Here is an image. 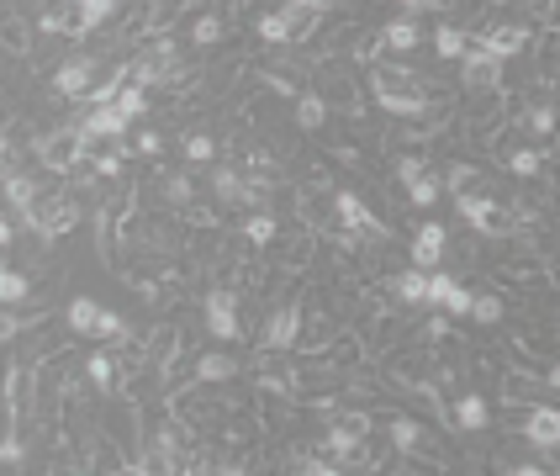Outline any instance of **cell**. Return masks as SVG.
<instances>
[{"label": "cell", "instance_id": "1f68e13d", "mask_svg": "<svg viewBox=\"0 0 560 476\" xmlns=\"http://www.w3.org/2000/svg\"><path fill=\"white\" fill-rule=\"evenodd\" d=\"M471 318H476V323H487V328H497L502 318H508V302H502L497 291H476V307H471Z\"/></svg>", "mask_w": 560, "mask_h": 476}, {"label": "cell", "instance_id": "3957f363", "mask_svg": "<svg viewBox=\"0 0 560 476\" xmlns=\"http://www.w3.org/2000/svg\"><path fill=\"white\" fill-rule=\"evenodd\" d=\"M455 207H460L465 223H471L476 233H487V238H508V233H518V217L502 207L497 196H487V191H460Z\"/></svg>", "mask_w": 560, "mask_h": 476}, {"label": "cell", "instance_id": "8992f818", "mask_svg": "<svg viewBox=\"0 0 560 476\" xmlns=\"http://www.w3.org/2000/svg\"><path fill=\"white\" fill-rule=\"evenodd\" d=\"M460 85L471 90V96H497L502 90V59H492L487 48H471L460 59Z\"/></svg>", "mask_w": 560, "mask_h": 476}, {"label": "cell", "instance_id": "c3c4849f", "mask_svg": "<svg viewBox=\"0 0 560 476\" xmlns=\"http://www.w3.org/2000/svg\"><path fill=\"white\" fill-rule=\"evenodd\" d=\"M407 11H428V6H450V0H402Z\"/></svg>", "mask_w": 560, "mask_h": 476}, {"label": "cell", "instance_id": "681fc988", "mask_svg": "<svg viewBox=\"0 0 560 476\" xmlns=\"http://www.w3.org/2000/svg\"><path fill=\"white\" fill-rule=\"evenodd\" d=\"M545 387H560V360H555L550 371H545Z\"/></svg>", "mask_w": 560, "mask_h": 476}, {"label": "cell", "instance_id": "ab89813d", "mask_svg": "<svg viewBox=\"0 0 560 476\" xmlns=\"http://www.w3.org/2000/svg\"><path fill=\"white\" fill-rule=\"evenodd\" d=\"M455 286H460V281L450 276V270H428V307H439V302L450 297Z\"/></svg>", "mask_w": 560, "mask_h": 476}, {"label": "cell", "instance_id": "f907efd6", "mask_svg": "<svg viewBox=\"0 0 560 476\" xmlns=\"http://www.w3.org/2000/svg\"><path fill=\"white\" fill-rule=\"evenodd\" d=\"M555 27H560V22H555Z\"/></svg>", "mask_w": 560, "mask_h": 476}, {"label": "cell", "instance_id": "e575fe53", "mask_svg": "<svg viewBox=\"0 0 560 476\" xmlns=\"http://www.w3.org/2000/svg\"><path fill=\"white\" fill-rule=\"evenodd\" d=\"M222 32H228V22H222V16H201V22L191 27V48H217Z\"/></svg>", "mask_w": 560, "mask_h": 476}, {"label": "cell", "instance_id": "f546056e", "mask_svg": "<svg viewBox=\"0 0 560 476\" xmlns=\"http://www.w3.org/2000/svg\"><path fill=\"white\" fill-rule=\"evenodd\" d=\"M0 302L6 307H22V302H32V281L22 276V270H0Z\"/></svg>", "mask_w": 560, "mask_h": 476}, {"label": "cell", "instance_id": "d6986e66", "mask_svg": "<svg viewBox=\"0 0 560 476\" xmlns=\"http://www.w3.org/2000/svg\"><path fill=\"white\" fill-rule=\"evenodd\" d=\"M391 450H397V455H418V450H428V434H423L418 418H407V413L391 418Z\"/></svg>", "mask_w": 560, "mask_h": 476}, {"label": "cell", "instance_id": "8d00e7d4", "mask_svg": "<svg viewBox=\"0 0 560 476\" xmlns=\"http://www.w3.org/2000/svg\"><path fill=\"white\" fill-rule=\"evenodd\" d=\"M0 466H6V471H22L27 466V439L22 434H6V445H0Z\"/></svg>", "mask_w": 560, "mask_h": 476}, {"label": "cell", "instance_id": "ba28073f", "mask_svg": "<svg viewBox=\"0 0 560 476\" xmlns=\"http://www.w3.org/2000/svg\"><path fill=\"white\" fill-rule=\"evenodd\" d=\"M53 90H59L64 101H90V90H96V59H85V53H74L53 69Z\"/></svg>", "mask_w": 560, "mask_h": 476}, {"label": "cell", "instance_id": "44dd1931", "mask_svg": "<svg viewBox=\"0 0 560 476\" xmlns=\"http://www.w3.org/2000/svg\"><path fill=\"white\" fill-rule=\"evenodd\" d=\"M518 127H524V133H534V138H555L560 133V112L550 101H534L529 112H518Z\"/></svg>", "mask_w": 560, "mask_h": 476}, {"label": "cell", "instance_id": "603a6c76", "mask_svg": "<svg viewBox=\"0 0 560 476\" xmlns=\"http://www.w3.org/2000/svg\"><path fill=\"white\" fill-rule=\"evenodd\" d=\"M254 32H259V43L265 48H286L291 43V22H286V11H265L254 22Z\"/></svg>", "mask_w": 560, "mask_h": 476}, {"label": "cell", "instance_id": "836d02e7", "mask_svg": "<svg viewBox=\"0 0 560 476\" xmlns=\"http://www.w3.org/2000/svg\"><path fill=\"white\" fill-rule=\"evenodd\" d=\"M508 170L518 180H534L539 170H545V154H539V149H508Z\"/></svg>", "mask_w": 560, "mask_h": 476}, {"label": "cell", "instance_id": "e0dca14e", "mask_svg": "<svg viewBox=\"0 0 560 476\" xmlns=\"http://www.w3.org/2000/svg\"><path fill=\"white\" fill-rule=\"evenodd\" d=\"M450 413H455V429H471V434H481V429L492 424V408H487V397H476V392H460Z\"/></svg>", "mask_w": 560, "mask_h": 476}, {"label": "cell", "instance_id": "7c38bea8", "mask_svg": "<svg viewBox=\"0 0 560 476\" xmlns=\"http://www.w3.org/2000/svg\"><path fill=\"white\" fill-rule=\"evenodd\" d=\"M127 127H133V117H127L122 106H90V112L80 117V133L90 143H117Z\"/></svg>", "mask_w": 560, "mask_h": 476}, {"label": "cell", "instance_id": "8fae6325", "mask_svg": "<svg viewBox=\"0 0 560 476\" xmlns=\"http://www.w3.org/2000/svg\"><path fill=\"white\" fill-rule=\"evenodd\" d=\"M529 43H534V32L529 27H518V22H502V27H492V32H481L476 38V48H487L492 59H518V53H529Z\"/></svg>", "mask_w": 560, "mask_h": 476}, {"label": "cell", "instance_id": "5b68a950", "mask_svg": "<svg viewBox=\"0 0 560 476\" xmlns=\"http://www.w3.org/2000/svg\"><path fill=\"white\" fill-rule=\"evenodd\" d=\"M365 434H370V418L365 413H344V418H333L328 434H323V450L333 455V461H360V445H365Z\"/></svg>", "mask_w": 560, "mask_h": 476}, {"label": "cell", "instance_id": "bcb514c9", "mask_svg": "<svg viewBox=\"0 0 560 476\" xmlns=\"http://www.w3.org/2000/svg\"><path fill=\"white\" fill-rule=\"evenodd\" d=\"M6 48H11V53H27V48H32V43H27V27H22V22H11V27H6Z\"/></svg>", "mask_w": 560, "mask_h": 476}, {"label": "cell", "instance_id": "b9f144b4", "mask_svg": "<svg viewBox=\"0 0 560 476\" xmlns=\"http://www.w3.org/2000/svg\"><path fill=\"white\" fill-rule=\"evenodd\" d=\"M391 175H397V180H402V186H413V180H418V175H428V164H423L418 154H402L397 164H391Z\"/></svg>", "mask_w": 560, "mask_h": 476}, {"label": "cell", "instance_id": "ac0fdd59", "mask_svg": "<svg viewBox=\"0 0 560 476\" xmlns=\"http://www.w3.org/2000/svg\"><path fill=\"white\" fill-rule=\"evenodd\" d=\"M386 53H413L418 43H423V32H418V22L413 16H397V22H386L381 27V38H376Z\"/></svg>", "mask_w": 560, "mask_h": 476}, {"label": "cell", "instance_id": "4dcf8cb0", "mask_svg": "<svg viewBox=\"0 0 560 476\" xmlns=\"http://www.w3.org/2000/svg\"><path fill=\"white\" fill-rule=\"evenodd\" d=\"M244 238L254 249H270L275 244V212H249L244 217Z\"/></svg>", "mask_w": 560, "mask_h": 476}, {"label": "cell", "instance_id": "cb8c5ba5", "mask_svg": "<svg viewBox=\"0 0 560 476\" xmlns=\"http://www.w3.org/2000/svg\"><path fill=\"white\" fill-rule=\"evenodd\" d=\"M280 11H286V22H291V43H307L312 32H317V16H323V11L302 6V0H286Z\"/></svg>", "mask_w": 560, "mask_h": 476}, {"label": "cell", "instance_id": "4316f807", "mask_svg": "<svg viewBox=\"0 0 560 476\" xmlns=\"http://www.w3.org/2000/svg\"><path fill=\"white\" fill-rule=\"evenodd\" d=\"M85 381H90V392L106 397L111 387H117V365H111V355H90L85 360Z\"/></svg>", "mask_w": 560, "mask_h": 476}, {"label": "cell", "instance_id": "7dc6e473", "mask_svg": "<svg viewBox=\"0 0 560 476\" xmlns=\"http://www.w3.org/2000/svg\"><path fill=\"white\" fill-rule=\"evenodd\" d=\"M508 471H518V476H545L550 466H545V461H518V466H508Z\"/></svg>", "mask_w": 560, "mask_h": 476}, {"label": "cell", "instance_id": "4fadbf2b", "mask_svg": "<svg viewBox=\"0 0 560 476\" xmlns=\"http://www.w3.org/2000/svg\"><path fill=\"white\" fill-rule=\"evenodd\" d=\"M518 434H524L534 450H560V408H529Z\"/></svg>", "mask_w": 560, "mask_h": 476}, {"label": "cell", "instance_id": "277c9868", "mask_svg": "<svg viewBox=\"0 0 560 476\" xmlns=\"http://www.w3.org/2000/svg\"><path fill=\"white\" fill-rule=\"evenodd\" d=\"M133 85H180V53L170 38H148L143 53L133 59Z\"/></svg>", "mask_w": 560, "mask_h": 476}, {"label": "cell", "instance_id": "484cf974", "mask_svg": "<svg viewBox=\"0 0 560 476\" xmlns=\"http://www.w3.org/2000/svg\"><path fill=\"white\" fill-rule=\"evenodd\" d=\"M74 11H80V32L90 38L96 27H106L117 16V0H74Z\"/></svg>", "mask_w": 560, "mask_h": 476}, {"label": "cell", "instance_id": "f1b7e54d", "mask_svg": "<svg viewBox=\"0 0 560 476\" xmlns=\"http://www.w3.org/2000/svg\"><path fill=\"white\" fill-rule=\"evenodd\" d=\"M180 154H185V164H217V138L212 133H185V143H180Z\"/></svg>", "mask_w": 560, "mask_h": 476}, {"label": "cell", "instance_id": "9c48e42d", "mask_svg": "<svg viewBox=\"0 0 560 476\" xmlns=\"http://www.w3.org/2000/svg\"><path fill=\"white\" fill-rule=\"evenodd\" d=\"M302 302H286V307H275L270 323H265V350H296V339H302Z\"/></svg>", "mask_w": 560, "mask_h": 476}, {"label": "cell", "instance_id": "f35d334b", "mask_svg": "<svg viewBox=\"0 0 560 476\" xmlns=\"http://www.w3.org/2000/svg\"><path fill=\"white\" fill-rule=\"evenodd\" d=\"M117 106H122V112H127V117H133V122H138V117L148 112V90H143V85H133V80H127V90H122V96H117Z\"/></svg>", "mask_w": 560, "mask_h": 476}, {"label": "cell", "instance_id": "7a4b0ae2", "mask_svg": "<svg viewBox=\"0 0 560 476\" xmlns=\"http://www.w3.org/2000/svg\"><path fill=\"white\" fill-rule=\"evenodd\" d=\"M85 154H90V138L80 133V122H64V127H53V133L37 138V159H43V170H53V175L80 170Z\"/></svg>", "mask_w": 560, "mask_h": 476}, {"label": "cell", "instance_id": "d4e9b609", "mask_svg": "<svg viewBox=\"0 0 560 476\" xmlns=\"http://www.w3.org/2000/svg\"><path fill=\"white\" fill-rule=\"evenodd\" d=\"M323 122H328V101L317 96V90H302V96H296V127H307V133H317Z\"/></svg>", "mask_w": 560, "mask_h": 476}, {"label": "cell", "instance_id": "ee69618b", "mask_svg": "<svg viewBox=\"0 0 560 476\" xmlns=\"http://www.w3.org/2000/svg\"><path fill=\"white\" fill-rule=\"evenodd\" d=\"M159 149H164V133L143 127V133H138V154H143V159H159Z\"/></svg>", "mask_w": 560, "mask_h": 476}, {"label": "cell", "instance_id": "5bb4252c", "mask_svg": "<svg viewBox=\"0 0 560 476\" xmlns=\"http://www.w3.org/2000/svg\"><path fill=\"white\" fill-rule=\"evenodd\" d=\"M444 244H450L444 223H423V228H418V238H413V265H418V270H439Z\"/></svg>", "mask_w": 560, "mask_h": 476}, {"label": "cell", "instance_id": "83f0119b", "mask_svg": "<svg viewBox=\"0 0 560 476\" xmlns=\"http://www.w3.org/2000/svg\"><path fill=\"white\" fill-rule=\"evenodd\" d=\"M434 53H439V59H465V53H471V38H465L455 22H444L434 32Z\"/></svg>", "mask_w": 560, "mask_h": 476}, {"label": "cell", "instance_id": "74e56055", "mask_svg": "<svg viewBox=\"0 0 560 476\" xmlns=\"http://www.w3.org/2000/svg\"><path fill=\"white\" fill-rule=\"evenodd\" d=\"M471 307H476V291H465V286H455L450 297L439 302V313H450V318H471Z\"/></svg>", "mask_w": 560, "mask_h": 476}, {"label": "cell", "instance_id": "9a60e30c", "mask_svg": "<svg viewBox=\"0 0 560 476\" xmlns=\"http://www.w3.org/2000/svg\"><path fill=\"white\" fill-rule=\"evenodd\" d=\"M101 313H106V307H101L96 297H69V307H64V323H69V334H85V339H96Z\"/></svg>", "mask_w": 560, "mask_h": 476}, {"label": "cell", "instance_id": "30bf717a", "mask_svg": "<svg viewBox=\"0 0 560 476\" xmlns=\"http://www.w3.org/2000/svg\"><path fill=\"white\" fill-rule=\"evenodd\" d=\"M207 334L222 344L238 339V291H228V286L207 291Z\"/></svg>", "mask_w": 560, "mask_h": 476}, {"label": "cell", "instance_id": "d6a6232c", "mask_svg": "<svg viewBox=\"0 0 560 476\" xmlns=\"http://www.w3.org/2000/svg\"><path fill=\"white\" fill-rule=\"evenodd\" d=\"M444 196V180L434 175V170H428V175H418L413 180V186H407V201H413V207L423 212V207H434V201Z\"/></svg>", "mask_w": 560, "mask_h": 476}, {"label": "cell", "instance_id": "6da1fadb", "mask_svg": "<svg viewBox=\"0 0 560 476\" xmlns=\"http://www.w3.org/2000/svg\"><path fill=\"white\" fill-rule=\"evenodd\" d=\"M370 96H376V106L381 112H391V117H428L434 112V101H428V90L423 85H413V75L407 69H376V80H370Z\"/></svg>", "mask_w": 560, "mask_h": 476}, {"label": "cell", "instance_id": "7402d4cb", "mask_svg": "<svg viewBox=\"0 0 560 476\" xmlns=\"http://www.w3.org/2000/svg\"><path fill=\"white\" fill-rule=\"evenodd\" d=\"M6 201H11V212L37 207V180L27 170H16V164H6Z\"/></svg>", "mask_w": 560, "mask_h": 476}, {"label": "cell", "instance_id": "52a82bcc", "mask_svg": "<svg viewBox=\"0 0 560 476\" xmlns=\"http://www.w3.org/2000/svg\"><path fill=\"white\" fill-rule=\"evenodd\" d=\"M333 217H339V228L344 233H370V238H391V228L381 223L376 212L365 207L354 191H333Z\"/></svg>", "mask_w": 560, "mask_h": 476}, {"label": "cell", "instance_id": "f6af8a7d", "mask_svg": "<svg viewBox=\"0 0 560 476\" xmlns=\"http://www.w3.org/2000/svg\"><path fill=\"white\" fill-rule=\"evenodd\" d=\"M265 85H270V96H280V101H296V96H302V90H296L286 75H265Z\"/></svg>", "mask_w": 560, "mask_h": 476}, {"label": "cell", "instance_id": "60d3db41", "mask_svg": "<svg viewBox=\"0 0 560 476\" xmlns=\"http://www.w3.org/2000/svg\"><path fill=\"white\" fill-rule=\"evenodd\" d=\"M164 196H170L175 201V207H196V186H191V175H170V180H164Z\"/></svg>", "mask_w": 560, "mask_h": 476}, {"label": "cell", "instance_id": "d590c367", "mask_svg": "<svg viewBox=\"0 0 560 476\" xmlns=\"http://www.w3.org/2000/svg\"><path fill=\"white\" fill-rule=\"evenodd\" d=\"M96 339H111V344H133V328L122 323V313H101V328H96Z\"/></svg>", "mask_w": 560, "mask_h": 476}, {"label": "cell", "instance_id": "2e32d148", "mask_svg": "<svg viewBox=\"0 0 560 476\" xmlns=\"http://www.w3.org/2000/svg\"><path fill=\"white\" fill-rule=\"evenodd\" d=\"M238 371H244V365H238L233 355H222V350L196 360V381H201V387H228V381H238Z\"/></svg>", "mask_w": 560, "mask_h": 476}, {"label": "cell", "instance_id": "7bdbcfd3", "mask_svg": "<svg viewBox=\"0 0 560 476\" xmlns=\"http://www.w3.org/2000/svg\"><path fill=\"white\" fill-rule=\"evenodd\" d=\"M471 180H476V164H450V170H444V186H450L455 196L471 191Z\"/></svg>", "mask_w": 560, "mask_h": 476}, {"label": "cell", "instance_id": "ffe728a7", "mask_svg": "<svg viewBox=\"0 0 560 476\" xmlns=\"http://www.w3.org/2000/svg\"><path fill=\"white\" fill-rule=\"evenodd\" d=\"M391 297H397L402 307H428V270H402L397 281H391Z\"/></svg>", "mask_w": 560, "mask_h": 476}]
</instances>
